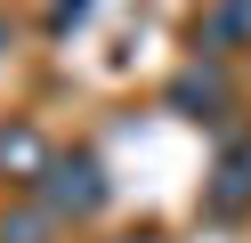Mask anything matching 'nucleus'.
<instances>
[{"instance_id":"6","label":"nucleus","mask_w":251,"mask_h":243,"mask_svg":"<svg viewBox=\"0 0 251 243\" xmlns=\"http://www.w3.org/2000/svg\"><path fill=\"white\" fill-rule=\"evenodd\" d=\"M89 16V0H57V25H81Z\"/></svg>"},{"instance_id":"3","label":"nucleus","mask_w":251,"mask_h":243,"mask_svg":"<svg viewBox=\"0 0 251 243\" xmlns=\"http://www.w3.org/2000/svg\"><path fill=\"white\" fill-rule=\"evenodd\" d=\"M243 203H251V154H227L219 187H211V211H243Z\"/></svg>"},{"instance_id":"1","label":"nucleus","mask_w":251,"mask_h":243,"mask_svg":"<svg viewBox=\"0 0 251 243\" xmlns=\"http://www.w3.org/2000/svg\"><path fill=\"white\" fill-rule=\"evenodd\" d=\"M41 203L65 219V211H98L105 203V170L98 154H49V170H41Z\"/></svg>"},{"instance_id":"2","label":"nucleus","mask_w":251,"mask_h":243,"mask_svg":"<svg viewBox=\"0 0 251 243\" xmlns=\"http://www.w3.org/2000/svg\"><path fill=\"white\" fill-rule=\"evenodd\" d=\"M170 106H178V113H195V122H219V113H227V81H219V73H202V65H186V73L170 81Z\"/></svg>"},{"instance_id":"5","label":"nucleus","mask_w":251,"mask_h":243,"mask_svg":"<svg viewBox=\"0 0 251 243\" xmlns=\"http://www.w3.org/2000/svg\"><path fill=\"white\" fill-rule=\"evenodd\" d=\"M49 219H57V211H25L17 227H0V243H41V235H49Z\"/></svg>"},{"instance_id":"4","label":"nucleus","mask_w":251,"mask_h":243,"mask_svg":"<svg viewBox=\"0 0 251 243\" xmlns=\"http://www.w3.org/2000/svg\"><path fill=\"white\" fill-rule=\"evenodd\" d=\"M0 170H49V154H41V138H33V130H0Z\"/></svg>"}]
</instances>
